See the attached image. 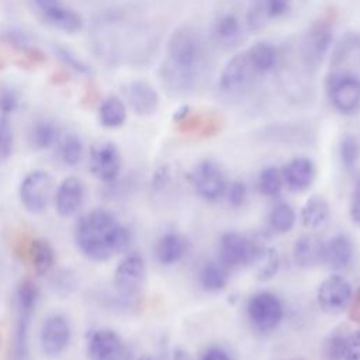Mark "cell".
<instances>
[{
    "mask_svg": "<svg viewBox=\"0 0 360 360\" xmlns=\"http://www.w3.org/2000/svg\"><path fill=\"white\" fill-rule=\"evenodd\" d=\"M72 342V326L65 314L52 312L44 318L39 329V346L44 354H62Z\"/></svg>",
    "mask_w": 360,
    "mask_h": 360,
    "instance_id": "obj_11",
    "label": "cell"
},
{
    "mask_svg": "<svg viewBox=\"0 0 360 360\" xmlns=\"http://www.w3.org/2000/svg\"><path fill=\"white\" fill-rule=\"evenodd\" d=\"M89 360H131L132 353L118 332L110 328L91 329L86 339Z\"/></svg>",
    "mask_w": 360,
    "mask_h": 360,
    "instance_id": "obj_7",
    "label": "cell"
},
{
    "mask_svg": "<svg viewBox=\"0 0 360 360\" xmlns=\"http://www.w3.org/2000/svg\"><path fill=\"white\" fill-rule=\"evenodd\" d=\"M56 153L66 167H76L83 159V141L76 134H66L58 141Z\"/></svg>",
    "mask_w": 360,
    "mask_h": 360,
    "instance_id": "obj_30",
    "label": "cell"
},
{
    "mask_svg": "<svg viewBox=\"0 0 360 360\" xmlns=\"http://www.w3.org/2000/svg\"><path fill=\"white\" fill-rule=\"evenodd\" d=\"M291 0H250L246 13V27L250 32L262 31L271 20L284 15Z\"/></svg>",
    "mask_w": 360,
    "mask_h": 360,
    "instance_id": "obj_18",
    "label": "cell"
},
{
    "mask_svg": "<svg viewBox=\"0 0 360 360\" xmlns=\"http://www.w3.org/2000/svg\"><path fill=\"white\" fill-rule=\"evenodd\" d=\"M98 118L101 125L105 128L121 127L127 120L125 104L115 96L107 97L98 108Z\"/></svg>",
    "mask_w": 360,
    "mask_h": 360,
    "instance_id": "obj_32",
    "label": "cell"
},
{
    "mask_svg": "<svg viewBox=\"0 0 360 360\" xmlns=\"http://www.w3.org/2000/svg\"><path fill=\"white\" fill-rule=\"evenodd\" d=\"M259 76L249 59L246 51L233 55L224 66L219 75V89L225 93H233L242 90L249 84L253 77Z\"/></svg>",
    "mask_w": 360,
    "mask_h": 360,
    "instance_id": "obj_15",
    "label": "cell"
},
{
    "mask_svg": "<svg viewBox=\"0 0 360 360\" xmlns=\"http://www.w3.org/2000/svg\"><path fill=\"white\" fill-rule=\"evenodd\" d=\"M225 195L228 198V202L232 207L239 208L240 205H243V202L246 200V195H248V190H246L245 183L240 181V180H233V181L228 183Z\"/></svg>",
    "mask_w": 360,
    "mask_h": 360,
    "instance_id": "obj_39",
    "label": "cell"
},
{
    "mask_svg": "<svg viewBox=\"0 0 360 360\" xmlns=\"http://www.w3.org/2000/svg\"><path fill=\"white\" fill-rule=\"evenodd\" d=\"M86 198L84 183L76 177H65L56 187L53 194L55 210L59 217L70 218L75 217L83 207Z\"/></svg>",
    "mask_w": 360,
    "mask_h": 360,
    "instance_id": "obj_16",
    "label": "cell"
},
{
    "mask_svg": "<svg viewBox=\"0 0 360 360\" xmlns=\"http://www.w3.org/2000/svg\"><path fill=\"white\" fill-rule=\"evenodd\" d=\"M333 38V25L328 20L315 22L302 37L300 44V55L308 70H316L326 56Z\"/></svg>",
    "mask_w": 360,
    "mask_h": 360,
    "instance_id": "obj_9",
    "label": "cell"
},
{
    "mask_svg": "<svg viewBox=\"0 0 360 360\" xmlns=\"http://www.w3.org/2000/svg\"><path fill=\"white\" fill-rule=\"evenodd\" d=\"M28 262L38 276L48 274L56 263V252L52 243L45 238H34L27 248Z\"/></svg>",
    "mask_w": 360,
    "mask_h": 360,
    "instance_id": "obj_23",
    "label": "cell"
},
{
    "mask_svg": "<svg viewBox=\"0 0 360 360\" xmlns=\"http://www.w3.org/2000/svg\"><path fill=\"white\" fill-rule=\"evenodd\" d=\"M326 93L338 112L354 114L360 108V76L347 72H332L326 80Z\"/></svg>",
    "mask_w": 360,
    "mask_h": 360,
    "instance_id": "obj_5",
    "label": "cell"
},
{
    "mask_svg": "<svg viewBox=\"0 0 360 360\" xmlns=\"http://www.w3.org/2000/svg\"><path fill=\"white\" fill-rule=\"evenodd\" d=\"M13 152V129L6 115H0V162L10 158Z\"/></svg>",
    "mask_w": 360,
    "mask_h": 360,
    "instance_id": "obj_38",
    "label": "cell"
},
{
    "mask_svg": "<svg viewBox=\"0 0 360 360\" xmlns=\"http://www.w3.org/2000/svg\"><path fill=\"white\" fill-rule=\"evenodd\" d=\"M325 243L315 233H304L298 236L292 246V260L298 267L309 269L323 262Z\"/></svg>",
    "mask_w": 360,
    "mask_h": 360,
    "instance_id": "obj_19",
    "label": "cell"
},
{
    "mask_svg": "<svg viewBox=\"0 0 360 360\" xmlns=\"http://www.w3.org/2000/svg\"><path fill=\"white\" fill-rule=\"evenodd\" d=\"M283 181L291 191H304L307 190L315 179V166L314 162L308 158H294L283 169Z\"/></svg>",
    "mask_w": 360,
    "mask_h": 360,
    "instance_id": "obj_20",
    "label": "cell"
},
{
    "mask_svg": "<svg viewBox=\"0 0 360 360\" xmlns=\"http://www.w3.org/2000/svg\"><path fill=\"white\" fill-rule=\"evenodd\" d=\"M146 278V264L141 255L129 253L121 259L114 271V287L127 298L136 295Z\"/></svg>",
    "mask_w": 360,
    "mask_h": 360,
    "instance_id": "obj_14",
    "label": "cell"
},
{
    "mask_svg": "<svg viewBox=\"0 0 360 360\" xmlns=\"http://www.w3.org/2000/svg\"><path fill=\"white\" fill-rule=\"evenodd\" d=\"M343 360H360V329L349 336Z\"/></svg>",
    "mask_w": 360,
    "mask_h": 360,
    "instance_id": "obj_41",
    "label": "cell"
},
{
    "mask_svg": "<svg viewBox=\"0 0 360 360\" xmlns=\"http://www.w3.org/2000/svg\"><path fill=\"white\" fill-rule=\"evenodd\" d=\"M257 186H259V190L262 194H264L267 197H277L281 193L283 186H284L281 169H278L276 166H269V167L263 169L259 174Z\"/></svg>",
    "mask_w": 360,
    "mask_h": 360,
    "instance_id": "obj_36",
    "label": "cell"
},
{
    "mask_svg": "<svg viewBox=\"0 0 360 360\" xmlns=\"http://www.w3.org/2000/svg\"><path fill=\"white\" fill-rule=\"evenodd\" d=\"M339 156L342 160V165L347 169L352 170L357 166L360 160V142L357 136L352 134H346L339 143Z\"/></svg>",
    "mask_w": 360,
    "mask_h": 360,
    "instance_id": "obj_37",
    "label": "cell"
},
{
    "mask_svg": "<svg viewBox=\"0 0 360 360\" xmlns=\"http://www.w3.org/2000/svg\"><path fill=\"white\" fill-rule=\"evenodd\" d=\"M353 260V243L343 235L338 233L325 243L323 262L335 270L346 269Z\"/></svg>",
    "mask_w": 360,
    "mask_h": 360,
    "instance_id": "obj_24",
    "label": "cell"
},
{
    "mask_svg": "<svg viewBox=\"0 0 360 360\" xmlns=\"http://www.w3.org/2000/svg\"><path fill=\"white\" fill-rule=\"evenodd\" d=\"M349 333L345 329H333L322 345V356L325 360H343Z\"/></svg>",
    "mask_w": 360,
    "mask_h": 360,
    "instance_id": "obj_35",
    "label": "cell"
},
{
    "mask_svg": "<svg viewBox=\"0 0 360 360\" xmlns=\"http://www.w3.org/2000/svg\"><path fill=\"white\" fill-rule=\"evenodd\" d=\"M159 360H191V359H190V354L184 349L173 347L163 356V359H159Z\"/></svg>",
    "mask_w": 360,
    "mask_h": 360,
    "instance_id": "obj_46",
    "label": "cell"
},
{
    "mask_svg": "<svg viewBox=\"0 0 360 360\" xmlns=\"http://www.w3.org/2000/svg\"><path fill=\"white\" fill-rule=\"evenodd\" d=\"M170 180V170L167 166H160L155 170L153 176H152V184L156 188L165 187Z\"/></svg>",
    "mask_w": 360,
    "mask_h": 360,
    "instance_id": "obj_44",
    "label": "cell"
},
{
    "mask_svg": "<svg viewBox=\"0 0 360 360\" xmlns=\"http://www.w3.org/2000/svg\"><path fill=\"white\" fill-rule=\"evenodd\" d=\"M207 46L201 34L191 25L173 31L167 42V60L163 79L170 89L188 90L207 69Z\"/></svg>",
    "mask_w": 360,
    "mask_h": 360,
    "instance_id": "obj_2",
    "label": "cell"
},
{
    "mask_svg": "<svg viewBox=\"0 0 360 360\" xmlns=\"http://www.w3.org/2000/svg\"><path fill=\"white\" fill-rule=\"evenodd\" d=\"M228 270L221 262L205 263L200 271V284L205 291L217 292L228 285Z\"/></svg>",
    "mask_w": 360,
    "mask_h": 360,
    "instance_id": "obj_31",
    "label": "cell"
},
{
    "mask_svg": "<svg viewBox=\"0 0 360 360\" xmlns=\"http://www.w3.org/2000/svg\"><path fill=\"white\" fill-rule=\"evenodd\" d=\"M329 214L330 210L326 198L321 194H312L305 200L301 208V222L307 229L314 231L328 221Z\"/></svg>",
    "mask_w": 360,
    "mask_h": 360,
    "instance_id": "obj_26",
    "label": "cell"
},
{
    "mask_svg": "<svg viewBox=\"0 0 360 360\" xmlns=\"http://www.w3.org/2000/svg\"><path fill=\"white\" fill-rule=\"evenodd\" d=\"M349 62L360 63V35L354 32H347L338 41L332 52L330 66L338 70Z\"/></svg>",
    "mask_w": 360,
    "mask_h": 360,
    "instance_id": "obj_27",
    "label": "cell"
},
{
    "mask_svg": "<svg viewBox=\"0 0 360 360\" xmlns=\"http://www.w3.org/2000/svg\"><path fill=\"white\" fill-rule=\"evenodd\" d=\"M18 105V96L11 89H1L0 90V112L6 115L13 112Z\"/></svg>",
    "mask_w": 360,
    "mask_h": 360,
    "instance_id": "obj_40",
    "label": "cell"
},
{
    "mask_svg": "<svg viewBox=\"0 0 360 360\" xmlns=\"http://www.w3.org/2000/svg\"><path fill=\"white\" fill-rule=\"evenodd\" d=\"M295 211L294 208L287 202H278L276 204L270 214H269V224L270 228L277 233H287L290 232L295 225Z\"/></svg>",
    "mask_w": 360,
    "mask_h": 360,
    "instance_id": "obj_34",
    "label": "cell"
},
{
    "mask_svg": "<svg viewBox=\"0 0 360 360\" xmlns=\"http://www.w3.org/2000/svg\"><path fill=\"white\" fill-rule=\"evenodd\" d=\"M353 287L347 278L340 274L326 277L316 290V301L322 312L328 315L343 314L352 300Z\"/></svg>",
    "mask_w": 360,
    "mask_h": 360,
    "instance_id": "obj_13",
    "label": "cell"
},
{
    "mask_svg": "<svg viewBox=\"0 0 360 360\" xmlns=\"http://www.w3.org/2000/svg\"><path fill=\"white\" fill-rule=\"evenodd\" d=\"M262 245L238 232H226L219 239V262L226 269L252 266L262 252Z\"/></svg>",
    "mask_w": 360,
    "mask_h": 360,
    "instance_id": "obj_8",
    "label": "cell"
},
{
    "mask_svg": "<svg viewBox=\"0 0 360 360\" xmlns=\"http://www.w3.org/2000/svg\"><path fill=\"white\" fill-rule=\"evenodd\" d=\"M283 304L273 292H257L248 302L249 321L260 332L274 330L283 321Z\"/></svg>",
    "mask_w": 360,
    "mask_h": 360,
    "instance_id": "obj_12",
    "label": "cell"
},
{
    "mask_svg": "<svg viewBox=\"0 0 360 360\" xmlns=\"http://www.w3.org/2000/svg\"><path fill=\"white\" fill-rule=\"evenodd\" d=\"M350 218L354 224L360 225V179L354 186V190L352 193V200H350Z\"/></svg>",
    "mask_w": 360,
    "mask_h": 360,
    "instance_id": "obj_42",
    "label": "cell"
},
{
    "mask_svg": "<svg viewBox=\"0 0 360 360\" xmlns=\"http://www.w3.org/2000/svg\"><path fill=\"white\" fill-rule=\"evenodd\" d=\"M131 242L129 229L105 208L83 214L75 225L77 250L91 262H107L124 252Z\"/></svg>",
    "mask_w": 360,
    "mask_h": 360,
    "instance_id": "obj_1",
    "label": "cell"
},
{
    "mask_svg": "<svg viewBox=\"0 0 360 360\" xmlns=\"http://www.w3.org/2000/svg\"><path fill=\"white\" fill-rule=\"evenodd\" d=\"M252 266H255V274L259 281H267L273 278L280 267L278 252L271 246H263L260 255Z\"/></svg>",
    "mask_w": 360,
    "mask_h": 360,
    "instance_id": "obj_33",
    "label": "cell"
},
{
    "mask_svg": "<svg viewBox=\"0 0 360 360\" xmlns=\"http://www.w3.org/2000/svg\"><path fill=\"white\" fill-rule=\"evenodd\" d=\"M186 250V240L176 232L163 233L155 243V257L163 266H172L180 262Z\"/></svg>",
    "mask_w": 360,
    "mask_h": 360,
    "instance_id": "obj_25",
    "label": "cell"
},
{
    "mask_svg": "<svg viewBox=\"0 0 360 360\" xmlns=\"http://www.w3.org/2000/svg\"><path fill=\"white\" fill-rule=\"evenodd\" d=\"M200 360H231V356L224 349L215 346L207 349Z\"/></svg>",
    "mask_w": 360,
    "mask_h": 360,
    "instance_id": "obj_45",
    "label": "cell"
},
{
    "mask_svg": "<svg viewBox=\"0 0 360 360\" xmlns=\"http://www.w3.org/2000/svg\"><path fill=\"white\" fill-rule=\"evenodd\" d=\"M346 311H347V314H349V318H350L353 322L360 323V287H357V288L353 291L350 304H349V307H347Z\"/></svg>",
    "mask_w": 360,
    "mask_h": 360,
    "instance_id": "obj_43",
    "label": "cell"
},
{
    "mask_svg": "<svg viewBox=\"0 0 360 360\" xmlns=\"http://www.w3.org/2000/svg\"><path fill=\"white\" fill-rule=\"evenodd\" d=\"M39 301V288L30 280H21L15 288V323L13 335V360H30V326Z\"/></svg>",
    "mask_w": 360,
    "mask_h": 360,
    "instance_id": "obj_3",
    "label": "cell"
},
{
    "mask_svg": "<svg viewBox=\"0 0 360 360\" xmlns=\"http://www.w3.org/2000/svg\"><path fill=\"white\" fill-rule=\"evenodd\" d=\"M122 167V158L120 149L111 141L94 142L90 148L89 169L94 179L100 183H114Z\"/></svg>",
    "mask_w": 360,
    "mask_h": 360,
    "instance_id": "obj_10",
    "label": "cell"
},
{
    "mask_svg": "<svg viewBox=\"0 0 360 360\" xmlns=\"http://www.w3.org/2000/svg\"><path fill=\"white\" fill-rule=\"evenodd\" d=\"M127 100L138 115H150L159 107V94L148 82L136 80L127 87Z\"/></svg>",
    "mask_w": 360,
    "mask_h": 360,
    "instance_id": "obj_21",
    "label": "cell"
},
{
    "mask_svg": "<svg viewBox=\"0 0 360 360\" xmlns=\"http://www.w3.org/2000/svg\"><path fill=\"white\" fill-rule=\"evenodd\" d=\"M246 52L257 75H264L273 70L278 63V51L270 42H256L249 49H246Z\"/></svg>",
    "mask_w": 360,
    "mask_h": 360,
    "instance_id": "obj_28",
    "label": "cell"
},
{
    "mask_svg": "<svg viewBox=\"0 0 360 360\" xmlns=\"http://www.w3.org/2000/svg\"><path fill=\"white\" fill-rule=\"evenodd\" d=\"M212 38L219 46H236L243 39V27L240 20L232 13L221 14L212 24Z\"/></svg>",
    "mask_w": 360,
    "mask_h": 360,
    "instance_id": "obj_22",
    "label": "cell"
},
{
    "mask_svg": "<svg viewBox=\"0 0 360 360\" xmlns=\"http://www.w3.org/2000/svg\"><path fill=\"white\" fill-rule=\"evenodd\" d=\"M44 18L53 27L75 34L82 30V17L72 8L66 7L62 0H32Z\"/></svg>",
    "mask_w": 360,
    "mask_h": 360,
    "instance_id": "obj_17",
    "label": "cell"
},
{
    "mask_svg": "<svg viewBox=\"0 0 360 360\" xmlns=\"http://www.w3.org/2000/svg\"><path fill=\"white\" fill-rule=\"evenodd\" d=\"M53 179L42 169L28 172L20 183L18 197L24 210L30 214H42L53 197Z\"/></svg>",
    "mask_w": 360,
    "mask_h": 360,
    "instance_id": "obj_4",
    "label": "cell"
},
{
    "mask_svg": "<svg viewBox=\"0 0 360 360\" xmlns=\"http://www.w3.org/2000/svg\"><path fill=\"white\" fill-rule=\"evenodd\" d=\"M190 181L197 194L207 201H218L225 195L228 177L225 169L212 159L201 160L190 173Z\"/></svg>",
    "mask_w": 360,
    "mask_h": 360,
    "instance_id": "obj_6",
    "label": "cell"
},
{
    "mask_svg": "<svg viewBox=\"0 0 360 360\" xmlns=\"http://www.w3.org/2000/svg\"><path fill=\"white\" fill-rule=\"evenodd\" d=\"M138 360H159V359H156V357L152 356V354H142Z\"/></svg>",
    "mask_w": 360,
    "mask_h": 360,
    "instance_id": "obj_47",
    "label": "cell"
},
{
    "mask_svg": "<svg viewBox=\"0 0 360 360\" xmlns=\"http://www.w3.org/2000/svg\"><path fill=\"white\" fill-rule=\"evenodd\" d=\"M60 139V132L58 125L49 120H37L30 128V142L32 148L38 150H45L56 146Z\"/></svg>",
    "mask_w": 360,
    "mask_h": 360,
    "instance_id": "obj_29",
    "label": "cell"
}]
</instances>
